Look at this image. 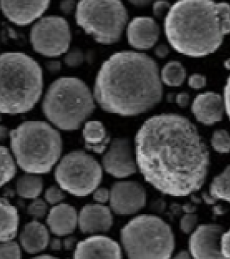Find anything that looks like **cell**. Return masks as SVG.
I'll use <instances>...</instances> for the list:
<instances>
[{
	"mask_svg": "<svg viewBox=\"0 0 230 259\" xmlns=\"http://www.w3.org/2000/svg\"><path fill=\"white\" fill-rule=\"evenodd\" d=\"M135 151L146 181L163 194L190 195L201 189L208 177V147L184 116L162 114L149 118L136 135Z\"/></svg>",
	"mask_w": 230,
	"mask_h": 259,
	"instance_id": "cell-1",
	"label": "cell"
},
{
	"mask_svg": "<svg viewBox=\"0 0 230 259\" xmlns=\"http://www.w3.org/2000/svg\"><path fill=\"white\" fill-rule=\"evenodd\" d=\"M94 98L103 110L123 116L145 113L163 98L157 63L143 53H115L101 67Z\"/></svg>",
	"mask_w": 230,
	"mask_h": 259,
	"instance_id": "cell-2",
	"label": "cell"
},
{
	"mask_svg": "<svg viewBox=\"0 0 230 259\" xmlns=\"http://www.w3.org/2000/svg\"><path fill=\"white\" fill-rule=\"evenodd\" d=\"M229 5L211 0H181L169 9L164 29L181 54L201 58L213 54L229 33Z\"/></svg>",
	"mask_w": 230,
	"mask_h": 259,
	"instance_id": "cell-3",
	"label": "cell"
},
{
	"mask_svg": "<svg viewBox=\"0 0 230 259\" xmlns=\"http://www.w3.org/2000/svg\"><path fill=\"white\" fill-rule=\"evenodd\" d=\"M44 88L41 67L24 53L0 55V113L16 115L32 110Z\"/></svg>",
	"mask_w": 230,
	"mask_h": 259,
	"instance_id": "cell-4",
	"label": "cell"
},
{
	"mask_svg": "<svg viewBox=\"0 0 230 259\" xmlns=\"http://www.w3.org/2000/svg\"><path fill=\"white\" fill-rule=\"evenodd\" d=\"M10 137L18 165L29 174L49 172L62 154L59 132L44 121H25L12 130Z\"/></svg>",
	"mask_w": 230,
	"mask_h": 259,
	"instance_id": "cell-5",
	"label": "cell"
},
{
	"mask_svg": "<svg viewBox=\"0 0 230 259\" xmlns=\"http://www.w3.org/2000/svg\"><path fill=\"white\" fill-rule=\"evenodd\" d=\"M43 111L50 122L65 131H73L95 109L92 92L79 78L62 77L49 86L43 101Z\"/></svg>",
	"mask_w": 230,
	"mask_h": 259,
	"instance_id": "cell-6",
	"label": "cell"
},
{
	"mask_svg": "<svg viewBox=\"0 0 230 259\" xmlns=\"http://www.w3.org/2000/svg\"><path fill=\"white\" fill-rule=\"evenodd\" d=\"M125 252L130 258H169L175 248L170 226L153 215H141L121 232Z\"/></svg>",
	"mask_w": 230,
	"mask_h": 259,
	"instance_id": "cell-7",
	"label": "cell"
},
{
	"mask_svg": "<svg viewBox=\"0 0 230 259\" xmlns=\"http://www.w3.org/2000/svg\"><path fill=\"white\" fill-rule=\"evenodd\" d=\"M76 20L96 41L111 45L120 40L128 13L119 0H82L77 5Z\"/></svg>",
	"mask_w": 230,
	"mask_h": 259,
	"instance_id": "cell-8",
	"label": "cell"
},
{
	"mask_svg": "<svg viewBox=\"0 0 230 259\" xmlns=\"http://www.w3.org/2000/svg\"><path fill=\"white\" fill-rule=\"evenodd\" d=\"M54 177L63 190L75 196L85 197L100 185L102 169L94 157L84 151H76L63 157Z\"/></svg>",
	"mask_w": 230,
	"mask_h": 259,
	"instance_id": "cell-9",
	"label": "cell"
},
{
	"mask_svg": "<svg viewBox=\"0 0 230 259\" xmlns=\"http://www.w3.org/2000/svg\"><path fill=\"white\" fill-rule=\"evenodd\" d=\"M70 41L69 24L62 17H43L30 32V42L35 52L45 57H55L65 53Z\"/></svg>",
	"mask_w": 230,
	"mask_h": 259,
	"instance_id": "cell-10",
	"label": "cell"
},
{
	"mask_svg": "<svg viewBox=\"0 0 230 259\" xmlns=\"http://www.w3.org/2000/svg\"><path fill=\"white\" fill-rule=\"evenodd\" d=\"M147 195L142 185L135 182H118L110 192V205L117 214H135L146 204Z\"/></svg>",
	"mask_w": 230,
	"mask_h": 259,
	"instance_id": "cell-11",
	"label": "cell"
},
{
	"mask_svg": "<svg viewBox=\"0 0 230 259\" xmlns=\"http://www.w3.org/2000/svg\"><path fill=\"white\" fill-rule=\"evenodd\" d=\"M102 163L106 171L116 178H126L137 171L130 140L116 138L103 157Z\"/></svg>",
	"mask_w": 230,
	"mask_h": 259,
	"instance_id": "cell-12",
	"label": "cell"
},
{
	"mask_svg": "<svg viewBox=\"0 0 230 259\" xmlns=\"http://www.w3.org/2000/svg\"><path fill=\"white\" fill-rule=\"evenodd\" d=\"M224 228L220 225H204L197 228L189 240V250L194 258H224L221 238Z\"/></svg>",
	"mask_w": 230,
	"mask_h": 259,
	"instance_id": "cell-13",
	"label": "cell"
},
{
	"mask_svg": "<svg viewBox=\"0 0 230 259\" xmlns=\"http://www.w3.org/2000/svg\"><path fill=\"white\" fill-rule=\"evenodd\" d=\"M49 4V1H1L0 9L10 21L24 26L41 16Z\"/></svg>",
	"mask_w": 230,
	"mask_h": 259,
	"instance_id": "cell-14",
	"label": "cell"
},
{
	"mask_svg": "<svg viewBox=\"0 0 230 259\" xmlns=\"http://www.w3.org/2000/svg\"><path fill=\"white\" fill-rule=\"evenodd\" d=\"M128 39L131 47L138 50H148L158 41L160 27L153 18H134L128 25Z\"/></svg>",
	"mask_w": 230,
	"mask_h": 259,
	"instance_id": "cell-15",
	"label": "cell"
},
{
	"mask_svg": "<svg viewBox=\"0 0 230 259\" xmlns=\"http://www.w3.org/2000/svg\"><path fill=\"white\" fill-rule=\"evenodd\" d=\"M75 258H121L120 246L110 238L93 236L77 245Z\"/></svg>",
	"mask_w": 230,
	"mask_h": 259,
	"instance_id": "cell-16",
	"label": "cell"
},
{
	"mask_svg": "<svg viewBox=\"0 0 230 259\" xmlns=\"http://www.w3.org/2000/svg\"><path fill=\"white\" fill-rule=\"evenodd\" d=\"M224 107L223 98L218 94H200L194 100L192 111L199 122L213 125L223 119Z\"/></svg>",
	"mask_w": 230,
	"mask_h": 259,
	"instance_id": "cell-17",
	"label": "cell"
},
{
	"mask_svg": "<svg viewBox=\"0 0 230 259\" xmlns=\"http://www.w3.org/2000/svg\"><path fill=\"white\" fill-rule=\"evenodd\" d=\"M78 222L83 233L107 232L112 227L113 218L108 207L90 204L83 207Z\"/></svg>",
	"mask_w": 230,
	"mask_h": 259,
	"instance_id": "cell-18",
	"label": "cell"
},
{
	"mask_svg": "<svg viewBox=\"0 0 230 259\" xmlns=\"http://www.w3.org/2000/svg\"><path fill=\"white\" fill-rule=\"evenodd\" d=\"M77 222V213L75 208L66 204L52 207L47 219L50 231L58 236L67 235L74 232Z\"/></svg>",
	"mask_w": 230,
	"mask_h": 259,
	"instance_id": "cell-19",
	"label": "cell"
},
{
	"mask_svg": "<svg viewBox=\"0 0 230 259\" xmlns=\"http://www.w3.org/2000/svg\"><path fill=\"white\" fill-rule=\"evenodd\" d=\"M20 239L24 250L34 254L41 252L49 245V233L41 223L32 222L25 226Z\"/></svg>",
	"mask_w": 230,
	"mask_h": 259,
	"instance_id": "cell-20",
	"label": "cell"
},
{
	"mask_svg": "<svg viewBox=\"0 0 230 259\" xmlns=\"http://www.w3.org/2000/svg\"><path fill=\"white\" fill-rule=\"evenodd\" d=\"M19 224L17 208L7 199L0 197V243L14 239L16 237Z\"/></svg>",
	"mask_w": 230,
	"mask_h": 259,
	"instance_id": "cell-21",
	"label": "cell"
},
{
	"mask_svg": "<svg viewBox=\"0 0 230 259\" xmlns=\"http://www.w3.org/2000/svg\"><path fill=\"white\" fill-rule=\"evenodd\" d=\"M83 135L86 148L95 153H103L110 142L104 126L100 121H88L85 124Z\"/></svg>",
	"mask_w": 230,
	"mask_h": 259,
	"instance_id": "cell-22",
	"label": "cell"
},
{
	"mask_svg": "<svg viewBox=\"0 0 230 259\" xmlns=\"http://www.w3.org/2000/svg\"><path fill=\"white\" fill-rule=\"evenodd\" d=\"M43 189L44 180L39 176L25 175L17 180V191L20 197L35 199L41 194Z\"/></svg>",
	"mask_w": 230,
	"mask_h": 259,
	"instance_id": "cell-23",
	"label": "cell"
},
{
	"mask_svg": "<svg viewBox=\"0 0 230 259\" xmlns=\"http://www.w3.org/2000/svg\"><path fill=\"white\" fill-rule=\"evenodd\" d=\"M186 70L180 62H170L161 71V78L166 85L170 87H179L183 84L186 78Z\"/></svg>",
	"mask_w": 230,
	"mask_h": 259,
	"instance_id": "cell-24",
	"label": "cell"
},
{
	"mask_svg": "<svg viewBox=\"0 0 230 259\" xmlns=\"http://www.w3.org/2000/svg\"><path fill=\"white\" fill-rule=\"evenodd\" d=\"M16 172V165L9 150L0 146V187L10 182Z\"/></svg>",
	"mask_w": 230,
	"mask_h": 259,
	"instance_id": "cell-25",
	"label": "cell"
},
{
	"mask_svg": "<svg viewBox=\"0 0 230 259\" xmlns=\"http://www.w3.org/2000/svg\"><path fill=\"white\" fill-rule=\"evenodd\" d=\"M229 166L214 178L210 186V195L214 199L229 201Z\"/></svg>",
	"mask_w": 230,
	"mask_h": 259,
	"instance_id": "cell-26",
	"label": "cell"
},
{
	"mask_svg": "<svg viewBox=\"0 0 230 259\" xmlns=\"http://www.w3.org/2000/svg\"><path fill=\"white\" fill-rule=\"evenodd\" d=\"M212 146L219 153H228L230 149V139L228 132L219 130L214 132L211 140Z\"/></svg>",
	"mask_w": 230,
	"mask_h": 259,
	"instance_id": "cell-27",
	"label": "cell"
},
{
	"mask_svg": "<svg viewBox=\"0 0 230 259\" xmlns=\"http://www.w3.org/2000/svg\"><path fill=\"white\" fill-rule=\"evenodd\" d=\"M21 250L16 242H3L0 244V258H20Z\"/></svg>",
	"mask_w": 230,
	"mask_h": 259,
	"instance_id": "cell-28",
	"label": "cell"
},
{
	"mask_svg": "<svg viewBox=\"0 0 230 259\" xmlns=\"http://www.w3.org/2000/svg\"><path fill=\"white\" fill-rule=\"evenodd\" d=\"M48 209L47 205L39 198H37L28 207V212L35 218H42L46 214Z\"/></svg>",
	"mask_w": 230,
	"mask_h": 259,
	"instance_id": "cell-29",
	"label": "cell"
},
{
	"mask_svg": "<svg viewBox=\"0 0 230 259\" xmlns=\"http://www.w3.org/2000/svg\"><path fill=\"white\" fill-rule=\"evenodd\" d=\"M45 199L49 204L54 205L65 199V194L56 186L49 188L45 192Z\"/></svg>",
	"mask_w": 230,
	"mask_h": 259,
	"instance_id": "cell-30",
	"label": "cell"
},
{
	"mask_svg": "<svg viewBox=\"0 0 230 259\" xmlns=\"http://www.w3.org/2000/svg\"><path fill=\"white\" fill-rule=\"evenodd\" d=\"M198 223V217L193 214L184 215L181 221V228L185 233H189L193 230Z\"/></svg>",
	"mask_w": 230,
	"mask_h": 259,
	"instance_id": "cell-31",
	"label": "cell"
},
{
	"mask_svg": "<svg viewBox=\"0 0 230 259\" xmlns=\"http://www.w3.org/2000/svg\"><path fill=\"white\" fill-rule=\"evenodd\" d=\"M84 60L83 53L80 50H76L68 53L65 58L66 64L71 67H78L82 64Z\"/></svg>",
	"mask_w": 230,
	"mask_h": 259,
	"instance_id": "cell-32",
	"label": "cell"
},
{
	"mask_svg": "<svg viewBox=\"0 0 230 259\" xmlns=\"http://www.w3.org/2000/svg\"><path fill=\"white\" fill-rule=\"evenodd\" d=\"M170 3L166 1H157L153 4V12L156 17L161 19L166 10L170 9Z\"/></svg>",
	"mask_w": 230,
	"mask_h": 259,
	"instance_id": "cell-33",
	"label": "cell"
},
{
	"mask_svg": "<svg viewBox=\"0 0 230 259\" xmlns=\"http://www.w3.org/2000/svg\"><path fill=\"white\" fill-rule=\"evenodd\" d=\"M206 82V78L204 75L194 74L189 78L188 83L191 88L199 90L205 87Z\"/></svg>",
	"mask_w": 230,
	"mask_h": 259,
	"instance_id": "cell-34",
	"label": "cell"
},
{
	"mask_svg": "<svg viewBox=\"0 0 230 259\" xmlns=\"http://www.w3.org/2000/svg\"><path fill=\"white\" fill-rule=\"evenodd\" d=\"M229 232H224L221 236L220 247L221 253L224 258H230Z\"/></svg>",
	"mask_w": 230,
	"mask_h": 259,
	"instance_id": "cell-35",
	"label": "cell"
},
{
	"mask_svg": "<svg viewBox=\"0 0 230 259\" xmlns=\"http://www.w3.org/2000/svg\"><path fill=\"white\" fill-rule=\"evenodd\" d=\"M109 198L110 192L105 188H100V189L96 190L94 194H93V199L96 201L101 203L107 202L109 200Z\"/></svg>",
	"mask_w": 230,
	"mask_h": 259,
	"instance_id": "cell-36",
	"label": "cell"
},
{
	"mask_svg": "<svg viewBox=\"0 0 230 259\" xmlns=\"http://www.w3.org/2000/svg\"><path fill=\"white\" fill-rule=\"evenodd\" d=\"M223 102L227 115L229 116V78L227 80L226 84L224 89Z\"/></svg>",
	"mask_w": 230,
	"mask_h": 259,
	"instance_id": "cell-37",
	"label": "cell"
},
{
	"mask_svg": "<svg viewBox=\"0 0 230 259\" xmlns=\"http://www.w3.org/2000/svg\"><path fill=\"white\" fill-rule=\"evenodd\" d=\"M190 101V96L188 93H181L177 96L176 102L181 108H186L188 106Z\"/></svg>",
	"mask_w": 230,
	"mask_h": 259,
	"instance_id": "cell-38",
	"label": "cell"
},
{
	"mask_svg": "<svg viewBox=\"0 0 230 259\" xmlns=\"http://www.w3.org/2000/svg\"><path fill=\"white\" fill-rule=\"evenodd\" d=\"M75 1H63L60 3V9L65 14H70L75 7Z\"/></svg>",
	"mask_w": 230,
	"mask_h": 259,
	"instance_id": "cell-39",
	"label": "cell"
},
{
	"mask_svg": "<svg viewBox=\"0 0 230 259\" xmlns=\"http://www.w3.org/2000/svg\"><path fill=\"white\" fill-rule=\"evenodd\" d=\"M168 48L165 45H158L155 49V55L160 58H165L168 55Z\"/></svg>",
	"mask_w": 230,
	"mask_h": 259,
	"instance_id": "cell-40",
	"label": "cell"
},
{
	"mask_svg": "<svg viewBox=\"0 0 230 259\" xmlns=\"http://www.w3.org/2000/svg\"><path fill=\"white\" fill-rule=\"evenodd\" d=\"M45 65H46L47 69L52 72H58V71L60 70L61 68V65L59 62H47Z\"/></svg>",
	"mask_w": 230,
	"mask_h": 259,
	"instance_id": "cell-41",
	"label": "cell"
},
{
	"mask_svg": "<svg viewBox=\"0 0 230 259\" xmlns=\"http://www.w3.org/2000/svg\"><path fill=\"white\" fill-rule=\"evenodd\" d=\"M49 244L50 245V247L52 250H58L61 248V241L58 238H52L51 240H49Z\"/></svg>",
	"mask_w": 230,
	"mask_h": 259,
	"instance_id": "cell-42",
	"label": "cell"
},
{
	"mask_svg": "<svg viewBox=\"0 0 230 259\" xmlns=\"http://www.w3.org/2000/svg\"><path fill=\"white\" fill-rule=\"evenodd\" d=\"M75 238H68L67 239L65 240L64 245L66 249L70 250L71 248H72L73 245H74L75 243Z\"/></svg>",
	"mask_w": 230,
	"mask_h": 259,
	"instance_id": "cell-43",
	"label": "cell"
},
{
	"mask_svg": "<svg viewBox=\"0 0 230 259\" xmlns=\"http://www.w3.org/2000/svg\"><path fill=\"white\" fill-rule=\"evenodd\" d=\"M182 209L188 214H193V212L196 211L197 207L191 204H186L182 207Z\"/></svg>",
	"mask_w": 230,
	"mask_h": 259,
	"instance_id": "cell-44",
	"label": "cell"
},
{
	"mask_svg": "<svg viewBox=\"0 0 230 259\" xmlns=\"http://www.w3.org/2000/svg\"><path fill=\"white\" fill-rule=\"evenodd\" d=\"M9 135V130L4 126L0 125V141L6 139Z\"/></svg>",
	"mask_w": 230,
	"mask_h": 259,
	"instance_id": "cell-45",
	"label": "cell"
},
{
	"mask_svg": "<svg viewBox=\"0 0 230 259\" xmlns=\"http://www.w3.org/2000/svg\"><path fill=\"white\" fill-rule=\"evenodd\" d=\"M203 197L207 204L211 205L215 204L216 199H214V198L211 196V195L207 194L206 193H203Z\"/></svg>",
	"mask_w": 230,
	"mask_h": 259,
	"instance_id": "cell-46",
	"label": "cell"
},
{
	"mask_svg": "<svg viewBox=\"0 0 230 259\" xmlns=\"http://www.w3.org/2000/svg\"><path fill=\"white\" fill-rule=\"evenodd\" d=\"M190 255L187 251H181L175 257V258H190Z\"/></svg>",
	"mask_w": 230,
	"mask_h": 259,
	"instance_id": "cell-47",
	"label": "cell"
},
{
	"mask_svg": "<svg viewBox=\"0 0 230 259\" xmlns=\"http://www.w3.org/2000/svg\"><path fill=\"white\" fill-rule=\"evenodd\" d=\"M131 4L136 5V6H143V5H146L149 4L148 3L151 2L148 1H130Z\"/></svg>",
	"mask_w": 230,
	"mask_h": 259,
	"instance_id": "cell-48",
	"label": "cell"
},
{
	"mask_svg": "<svg viewBox=\"0 0 230 259\" xmlns=\"http://www.w3.org/2000/svg\"><path fill=\"white\" fill-rule=\"evenodd\" d=\"M35 258H43V259H47V258H57L56 257H53L52 255H48V254H43L41 255L38 256V257H35Z\"/></svg>",
	"mask_w": 230,
	"mask_h": 259,
	"instance_id": "cell-49",
	"label": "cell"
},
{
	"mask_svg": "<svg viewBox=\"0 0 230 259\" xmlns=\"http://www.w3.org/2000/svg\"><path fill=\"white\" fill-rule=\"evenodd\" d=\"M171 209H172L173 211L174 212L178 213L179 210H180L181 209H182V207L179 206V205L178 204H174V205H172V206H171Z\"/></svg>",
	"mask_w": 230,
	"mask_h": 259,
	"instance_id": "cell-50",
	"label": "cell"
},
{
	"mask_svg": "<svg viewBox=\"0 0 230 259\" xmlns=\"http://www.w3.org/2000/svg\"><path fill=\"white\" fill-rule=\"evenodd\" d=\"M221 210L222 209L221 207L218 206L214 207V213L216 214H222L223 212H222Z\"/></svg>",
	"mask_w": 230,
	"mask_h": 259,
	"instance_id": "cell-51",
	"label": "cell"
},
{
	"mask_svg": "<svg viewBox=\"0 0 230 259\" xmlns=\"http://www.w3.org/2000/svg\"><path fill=\"white\" fill-rule=\"evenodd\" d=\"M192 200H193L194 202L197 203V204H199V203L201 202V200L200 199H199V198L194 196V195L193 196H192Z\"/></svg>",
	"mask_w": 230,
	"mask_h": 259,
	"instance_id": "cell-52",
	"label": "cell"
},
{
	"mask_svg": "<svg viewBox=\"0 0 230 259\" xmlns=\"http://www.w3.org/2000/svg\"><path fill=\"white\" fill-rule=\"evenodd\" d=\"M224 65H225V67H226V68H227V69H229V60L226 61L225 63H224Z\"/></svg>",
	"mask_w": 230,
	"mask_h": 259,
	"instance_id": "cell-53",
	"label": "cell"
},
{
	"mask_svg": "<svg viewBox=\"0 0 230 259\" xmlns=\"http://www.w3.org/2000/svg\"><path fill=\"white\" fill-rule=\"evenodd\" d=\"M2 120V115H0V121H1Z\"/></svg>",
	"mask_w": 230,
	"mask_h": 259,
	"instance_id": "cell-54",
	"label": "cell"
}]
</instances>
